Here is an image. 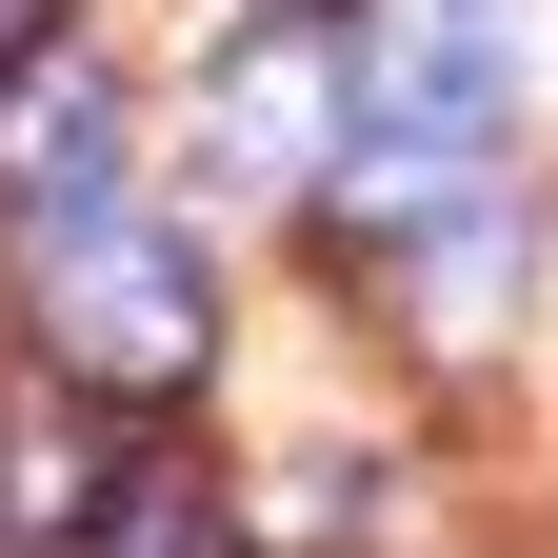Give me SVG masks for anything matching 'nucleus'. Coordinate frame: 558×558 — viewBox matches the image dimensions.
<instances>
[{"label": "nucleus", "instance_id": "2", "mask_svg": "<svg viewBox=\"0 0 558 558\" xmlns=\"http://www.w3.org/2000/svg\"><path fill=\"white\" fill-rule=\"evenodd\" d=\"M339 259L399 300V339H418V360H478V339L519 319V259H538V240H519V199L459 160V180H418L399 220H379V240H339Z\"/></svg>", "mask_w": 558, "mask_h": 558}, {"label": "nucleus", "instance_id": "3", "mask_svg": "<svg viewBox=\"0 0 558 558\" xmlns=\"http://www.w3.org/2000/svg\"><path fill=\"white\" fill-rule=\"evenodd\" d=\"M499 60H519V0H360L339 81H360V140L478 160V140H499Z\"/></svg>", "mask_w": 558, "mask_h": 558}, {"label": "nucleus", "instance_id": "1", "mask_svg": "<svg viewBox=\"0 0 558 558\" xmlns=\"http://www.w3.org/2000/svg\"><path fill=\"white\" fill-rule=\"evenodd\" d=\"M40 360L81 379V399H199V360H220L199 240L180 220H120V199L40 220Z\"/></svg>", "mask_w": 558, "mask_h": 558}, {"label": "nucleus", "instance_id": "9", "mask_svg": "<svg viewBox=\"0 0 558 558\" xmlns=\"http://www.w3.org/2000/svg\"><path fill=\"white\" fill-rule=\"evenodd\" d=\"M259 21H339V0H259Z\"/></svg>", "mask_w": 558, "mask_h": 558}, {"label": "nucleus", "instance_id": "6", "mask_svg": "<svg viewBox=\"0 0 558 558\" xmlns=\"http://www.w3.org/2000/svg\"><path fill=\"white\" fill-rule=\"evenodd\" d=\"M60 558H240V499H220L199 459H120V478H100V519L60 538Z\"/></svg>", "mask_w": 558, "mask_h": 558}, {"label": "nucleus", "instance_id": "7", "mask_svg": "<svg viewBox=\"0 0 558 558\" xmlns=\"http://www.w3.org/2000/svg\"><path fill=\"white\" fill-rule=\"evenodd\" d=\"M100 478H120L100 418H21V439H0V558H60V538L100 519Z\"/></svg>", "mask_w": 558, "mask_h": 558}, {"label": "nucleus", "instance_id": "4", "mask_svg": "<svg viewBox=\"0 0 558 558\" xmlns=\"http://www.w3.org/2000/svg\"><path fill=\"white\" fill-rule=\"evenodd\" d=\"M339 120H360V81H339V21H259L220 81H199V160H220V180H259V199H300Z\"/></svg>", "mask_w": 558, "mask_h": 558}, {"label": "nucleus", "instance_id": "8", "mask_svg": "<svg viewBox=\"0 0 558 558\" xmlns=\"http://www.w3.org/2000/svg\"><path fill=\"white\" fill-rule=\"evenodd\" d=\"M40 40H60V0H0V60H40Z\"/></svg>", "mask_w": 558, "mask_h": 558}, {"label": "nucleus", "instance_id": "5", "mask_svg": "<svg viewBox=\"0 0 558 558\" xmlns=\"http://www.w3.org/2000/svg\"><path fill=\"white\" fill-rule=\"evenodd\" d=\"M0 199L21 220H81V199H120V81L100 60H0Z\"/></svg>", "mask_w": 558, "mask_h": 558}]
</instances>
